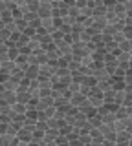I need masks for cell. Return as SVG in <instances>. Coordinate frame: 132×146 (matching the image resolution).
Here are the masks:
<instances>
[{"instance_id": "obj_13", "label": "cell", "mask_w": 132, "mask_h": 146, "mask_svg": "<svg viewBox=\"0 0 132 146\" xmlns=\"http://www.w3.org/2000/svg\"><path fill=\"white\" fill-rule=\"evenodd\" d=\"M130 17H132V15H130Z\"/></svg>"}, {"instance_id": "obj_6", "label": "cell", "mask_w": 132, "mask_h": 146, "mask_svg": "<svg viewBox=\"0 0 132 146\" xmlns=\"http://www.w3.org/2000/svg\"><path fill=\"white\" fill-rule=\"evenodd\" d=\"M17 97H19V102H22V104H28L29 100L33 99V97H31V93H29L28 90H20V88L17 90Z\"/></svg>"}, {"instance_id": "obj_7", "label": "cell", "mask_w": 132, "mask_h": 146, "mask_svg": "<svg viewBox=\"0 0 132 146\" xmlns=\"http://www.w3.org/2000/svg\"><path fill=\"white\" fill-rule=\"evenodd\" d=\"M13 111L17 113V115H26L28 113V104H22V102H17V104H13Z\"/></svg>"}, {"instance_id": "obj_4", "label": "cell", "mask_w": 132, "mask_h": 146, "mask_svg": "<svg viewBox=\"0 0 132 146\" xmlns=\"http://www.w3.org/2000/svg\"><path fill=\"white\" fill-rule=\"evenodd\" d=\"M130 139H132V135L129 133V131H119L117 133V141H116V144H119V146H129L130 144Z\"/></svg>"}, {"instance_id": "obj_10", "label": "cell", "mask_w": 132, "mask_h": 146, "mask_svg": "<svg viewBox=\"0 0 132 146\" xmlns=\"http://www.w3.org/2000/svg\"><path fill=\"white\" fill-rule=\"evenodd\" d=\"M123 106L132 108V93H125V100H123Z\"/></svg>"}, {"instance_id": "obj_5", "label": "cell", "mask_w": 132, "mask_h": 146, "mask_svg": "<svg viewBox=\"0 0 132 146\" xmlns=\"http://www.w3.org/2000/svg\"><path fill=\"white\" fill-rule=\"evenodd\" d=\"M17 137H19L20 143H26V144H29L31 141H33V133H31V131H28V130H24V128H22L19 133H17Z\"/></svg>"}, {"instance_id": "obj_3", "label": "cell", "mask_w": 132, "mask_h": 146, "mask_svg": "<svg viewBox=\"0 0 132 146\" xmlns=\"http://www.w3.org/2000/svg\"><path fill=\"white\" fill-rule=\"evenodd\" d=\"M19 137L17 135H9V133H4L2 135V146H19Z\"/></svg>"}, {"instance_id": "obj_9", "label": "cell", "mask_w": 132, "mask_h": 146, "mask_svg": "<svg viewBox=\"0 0 132 146\" xmlns=\"http://www.w3.org/2000/svg\"><path fill=\"white\" fill-rule=\"evenodd\" d=\"M112 40H114V42H116L117 46H119V44H123V42L127 40V38H125V33H123V31H117V33L114 35V38H112Z\"/></svg>"}, {"instance_id": "obj_12", "label": "cell", "mask_w": 132, "mask_h": 146, "mask_svg": "<svg viewBox=\"0 0 132 146\" xmlns=\"http://www.w3.org/2000/svg\"><path fill=\"white\" fill-rule=\"evenodd\" d=\"M112 146H119V144H112Z\"/></svg>"}, {"instance_id": "obj_1", "label": "cell", "mask_w": 132, "mask_h": 146, "mask_svg": "<svg viewBox=\"0 0 132 146\" xmlns=\"http://www.w3.org/2000/svg\"><path fill=\"white\" fill-rule=\"evenodd\" d=\"M84 102H88V97H84V95L81 93V91H79V93H74V95L70 97V104H72V106H75L77 110L83 106Z\"/></svg>"}, {"instance_id": "obj_11", "label": "cell", "mask_w": 132, "mask_h": 146, "mask_svg": "<svg viewBox=\"0 0 132 146\" xmlns=\"http://www.w3.org/2000/svg\"><path fill=\"white\" fill-rule=\"evenodd\" d=\"M123 33H125V38L127 40H132V26H127L125 29H123Z\"/></svg>"}, {"instance_id": "obj_2", "label": "cell", "mask_w": 132, "mask_h": 146, "mask_svg": "<svg viewBox=\"0 0 132 146\" xmlns=\"http://www.w3.org/2000/svg\"><path fill=\"white\" fill-rule=\"evenodd\" d=\"M2 102L9 104V106H13V104L19 102V97H17V91H2Z\"/></svg>"}, {"instance_id": "obj_8", "label": "cell", "mask_w": 132, "mask_h": 146, "mask_svg": "<svg viewBox=\"0 0 132 146\" xmlns=\"http://www.w3.org/2000/svg\"><path fill=\"white\" fill-rule=\"evenodd\" d=\"M0 15H2V26L9 24V22H15L13 20V11H2Z\"/></svg>"}]
</instances>
